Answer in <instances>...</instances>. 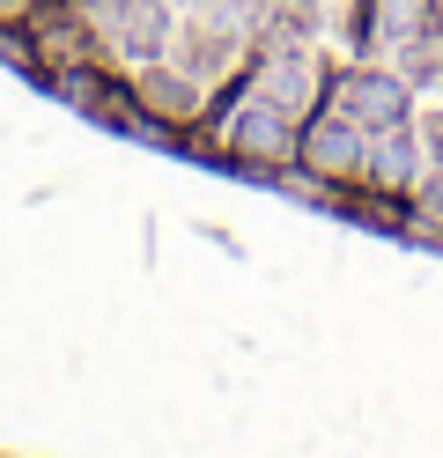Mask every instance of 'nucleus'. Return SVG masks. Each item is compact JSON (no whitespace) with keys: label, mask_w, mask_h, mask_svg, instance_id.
<instances>
[{"label":"nucleus","mask_w":443,"mask_h":458,"mask_svg":"<svg viewBox=\"0 0 443 458\" xmlns=\"http://www.w3.org/2000/svg\"><path fill=\"white\" fill-rule=\"evenodd\" d=\"M340 119L354 133H384V126L406 119V89H399L392 74H347L340 81Z\"/></svg>","instance_id":"obj_1"},{"label":"nucleus","mask_w":443,"mask_h":458,"mask_svg":"<svg viewBox=\"0 0 443 458\" xmlns=\"http://www.w3.org/2000/svg\"><path fill=\"white\" fill-rule=\"evenodd\" d=\"M303 163H318L325 178H347V170L362 163V140H354L347 119H318V126L303 133Z\"/></svg>","instance_id":"obj_2"},{"label":"nucleus","mask_w":443,"mask_h":458,"mask_svg":"<svg viewBox=\"0 0 443 458\" xmlns=\"http://www.w3.org/2000/svg\"><path fill=\"white\" fill-rule=\"evenodd\" d=\"M362 170H370L377 185H406V178H413V140H406L399 126L370 133V140H362Z\"/></svg>","instance_id":"obj_3"},{"label":"nucleus","mask_w":443,"mask_h":458,"mask_svg":"<svg viewBox=\"0 0 443 458\" xmlns=\"http://www.w3.org/2000/svg\"><path fill=\"white\" fill-rule=\"evenodd\" d=\"M274 97H259V104H244V119H236V148L244 156H274L281 148V119H274Z\"/></svg>","instance_id":"obj_4"}]
</instances>
